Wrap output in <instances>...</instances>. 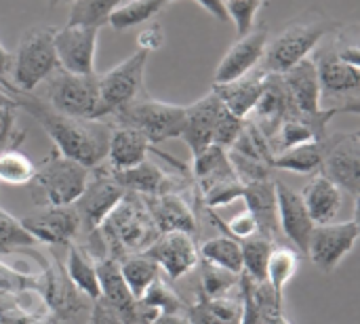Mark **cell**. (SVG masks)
<instances>
[{
	"instance_id": "8992f818",
	"label": "cell",
	"mask_w": 360,
	"mask_h": 324,
	"mask_svg": "<svg viewBox=\"0 0 360 324\" xmlns=\"http://www.w3.org/2000/svg\"><path fill=\"white\" fill-rule=\"evenodd\" d=\"M55 30L53 25H36L27 30L17 51L13 53V86L23 93H34L57 67V53H55Z\"/></svg>"
},
{
	"instance_id": "ee69618b",
	"label": "cell",
	"mask_w": 360,
	"mask_h": 324,
	"mask_svg": "<svg viewBox=\"0 0 360 324\" xmlns=\"http://www.w3.org/2000/svg\"><path fill=\"white\" fill-rule=\"evenodd\" d=\"M243 181L238 177H230V179H224L211 188H207L202 194V200L207 205V209H221V207H228L232 205L234 200H240L243 198Z\"/></svg>"
},
{
	"instance_id": "8fae6325",
	"label": "cell",
	"mask_w": 360,
	"mask_h": 324,
	"mask_svg": "<svg viewBox=\"0 0 360 324\" xmlns=\"http://www.w3.org/2000/svg\"><path fill=\"white\" fill-rule=\"evenodd\" d=\"M360 228L356 217L344 223H325L314 226L310 242H308V257L321 272H333L338 266L352 253L359 240Z\"/></svg>"
},
{
	"instance_id": "7a4b0ae2",
	"label": "cell",
	"mask_w": 360,
	"mask_h": 324,
	"mask_svg": "<svg viewBox=\"0 0 360 324\" xmlns=\"http://www.w3.org/2000/svg\"><path fill=\"white\" fill-rule=\"evenodd\" d=\"M97 234L108 255L114 259H122L143 253L158 238L160 232L150 215L143 196L124 192L122 200L99 226Z\"/></svg>"
},
{
	"instance_id": "11a10c76",
	"label": "cell",
	"mask_w": 360,
	"mask_h": 324,
	"mask_svg": "<svg viewBox=\"0 0 360 324\" xmlns=\"http://www.w3.org/2000/svg\"><path fill=\"white\" fill-rule=\"evenodd\" d=\"M57 320L53 318V316H46V318H40V320H32V323H25V324H55Z\"/></svg>"
},
{
	"instance_id": "cb8c5ba5",
	"label": "cell",
	"mask_w": 360,
	"mask_h": 324,
	"mask_svg": "<svg viewBox=\"0 0 360 324\" xmlns=\"http://www.w3.org/2000/svg\"><path fill=\"white\" fill-rule=\"evenodd\" d=\"M150 152H158V150L139 131L129 127H112L103 164L108 171L114 173L127 171L148 160Z\"/></svg>"
},
{
	"instance_id": "681fc988",
	"label": "cell",
	"mask_w": 360,
	"mask_h": 324,
	"mask_svg": "<svg viewBox=\"0 0 360 324\" xmlns=\"http://www.w3.org/2000/svg\"><path fill=\"white\" fill-rule=\"evenodd\" d=\"M86 324H124V320L105 302L97 299L91 306V314H89Z\"/></svg>"
},
{
	"instance_id": "e0dca14e",
	"label": "cell",
	"mask_w": 360,
	"mask_h": 324,
	"mask_svg": "<svg viewBox=\"0 0 360 324\" xmlns=\"http://www.w3.org/2000/svg\"><path fill=\"white\" fill-rule=\"evenodd\" d=\"M276 188V209H278V230L293 242V249L300 255L308 253V242L314 230V221L310 219L300 192H293L287 183L278 181Z\"/></svg>"
},
{
	"instance_id": "484cf974",
	"label": "cell",
	"mask_w": 360,
	"mask_h": 324,
	"mask_svg": "<svg viewBox=\"0 0 360 324\" xmlns=\"http://www.w3.org/2000/svg\"><path fill=\"white\" fill-rule=\"evenodd\" d=\"M266 76L268 74L257 65L249 74L240 76L238 80H232L228 84H213L211 91L219 97V101L224 103V108L228 112H232L234 116L247 120L249 114L253 112L259 95H262Z\"/></svg>"
},
{
	"instance_id": "7c38bea8",
	"label": "cell",
	"mask_w": 360,
	"mask_h": 324,
	"mask_svg": "<svg viewBox=\"0 0 360 324\" xmlns=\"http://www.w3.org/2000/svg\"><path fill=\"white\" fill-rule=\"evenodd\" d=\"M156 266L169 276V280H179L190 274L198 261V247L196 238L184 232H167L158 234V238L143 251Z\"/></svg>"
},
{
	"instance_id": "ffe728a7",
	"label": "cell",
	"mask_w": 360,
	"mask_h": 324,
	"mask_svg": "<svg viewBox=\"0 0 360 324\" xmlns=\"http://www.w3.org/2000/svg\"><path fill=\"white\" fill-rule=\"evenodd\" d=\"M95 270L99 278L101 302H105L124 320V324H139V302L131 295L120 274L118 259L110 255L95 259Z\"/></svg>"
},
{
	"instance_id": "f907efd6",
	"label": "cell",
	"mask_w": 360,
	"mask_h": 324,
	"mask_svg": "<svg viewBox=\"0 0 360 324\" xmlns=\"http://www.w3.org/2000/svg\"><path fill=\"white\" fill-rule=\"evenodd\" d=\"M160 44H162V27L160 25H154L139 36V48H143L148 53L152 48H158Z\"/></svg>"
},
{
	"instance_id": "4dcf8cb0",
	"label": "cell",
	"mask_w": 360,
	"mask_h": 324,
	"mask_svg": "<svg viewBox=\"0 0 360 324\" xmlns=\"http://www.w3.org/2000/svg\"><path fill=\"white\" fill-rule=\"evenodd\" d=\"M65 274L72 280V285L78 289V293L91 302L101 299L99 291V278L95 270V259L86 253L80 245L68 247V261H65Z\"/></svg>"
},
{
	"instance_id": "3957f363",
	"label": "cell",
	"mask_w": 360,
	"mask_h": 324,
	"mask_svg": "<svg viewBox=\"0 0 360 324\" xmlns=\"http://www.w3.org/2000/svg\"><path fill=\"white\" fill-rule=\"evenodd\" d=\"M338 23L327 17H306L287 25L272 42L266 44L259 67L266 74H285L300 61L308 59L321 44V40L335 30Z\"/></svg>"
},
{
	"instance_id": "f1b7e54d",
	"label": "cell",
	"mask_w": 360,
	"mask_h": 324,
	"mask_svg": "<svg viewBox=\"0 0 360 324\" xmlns=\"http://www.w3.org/2000/svg\"><path fill=\"white\" fill-rule=\"evenodd\" d=\"M190 173L200 192H205L207 188L224 181V179L236 177V173L230 164V158H228V150H224L219 145H209L202 152L194 154Z\"/></svg>"
},
{
	"instance_id": "1f68e13d",
	"label": "cell",
	"mask_w": 360,
	"mask_h": 324,
	"mask_svg": "<svg viewBox=\"0 0 360 324\" xmlns=\"http://www.w3.org/2000/svg\"><path fill=\"white\" fill-rule=\"evenodd\" d=\"M190 324H240L243 318V297H219L205 299L198 297L194 306L188 310Z\"/></svg>"
},
{
	"instance_id": "74e56055",
	"label": "cell",
	"mask_w": 360,
	"mask_h": 324,
	"mask_svg": "<svg viewBox=\"0 0 360 324\" xmlns=\"http://www.w3.org/2000/svg\"><path fill=\"white\" fill-rule=\"evenodd\" d=\"M274 242L264 238V236H253L240 242L243 251V274L253 280V283H264L266 280V270H268V259L272 255Z\"/></svg>"
},
{
	"instance_id": "5b68a950",
	"label": "cell",
	"mask_w": 360,
	"mask_h": 324,
	"mask_svg": "<svg viewBox=\"0 0 360 324\" xmlns=\"http://www.w3.org/2000/svg\"><path fill=\"white\" fill-rule=\"evenodd\" d=\"M186 105L158 101L152 97H137L105 122L110 127H129L139 131L152 145L169 139H177L184 129Z\"/></svg>"
},
{
	"instance_id": "5bb4252c",
	"label": "cell",
	"mask_w": 360,
	"mask_h": 324,
	"mask_svg": "<svg viewBox=\"0 0 360 324\" xmlns=\"http://www.w3.org/2000/svg\"><path fill=\"white\" fill-rule=\"evenodd\" d=\"M23 228L34 236L38 245L70 247L80 234V219L74 207H42L38 213L21 219Z\"/></svg>"
},
{
	"instance_id": "836d02e7",
	"label": "cell",
	"mask_w": 360,
	"mask_h": 324,
	"mask_svg": "<svg viewBox=\"0 0 360 324\" xmlns=\"http://www.w3.org/2000/svg\"><path fill=\"white\" fill-rule=\"evenodd\" d=\"M302 264V255L293 247H274L272 255L268 259V270H266V283L270 289L276 293L278 299H283L287 285L293 280Z\"/></svg>"
},
{
	"instance_id": "f35d334b",
	"label": "cell",
	"mask_w": 360,
	"mask_h": 324,
	"mask_svg": "<svg viewBox=\"0 0 360 324\" xmlns=\"http://www.w3.org/2000/svg\"><path fill=\"white\" fill-rule=\"evenodd\" d=\"M36 247L38 242L23 228L21 219L0 209V253H23Z\"/></svg>"
},
{
	"instance_id": "ac0fdd59",
	"label": "cell",
	"mask_w": 360,
	"mask_h": 324,
	"mask_svg": "<svg viewBox=\"0 0 360 324\" xmlns=\"http://www.w3.org/2000/svg\"><path fill=\"white\" fill-rule=\"evenodd\" d=\"M291 114H293L291 99L287 95V89L283 84L281 74H268L264 89H262V95H259V99H257V103H255V108L247 120L253 122L272 145V139H274L278 127Z\"/></svg>"
},
{
	"instance_id": "e575fe53",
	"label": "cell",
	"mask_w": 360,
	"mask_h": 324,
	"mask_svg": "<svg viewBox=\"0 0 360 324\" xmlns=\"http://www.w3.org/2000/svg\"><path fill=\"white\" fill-rule=\"evenodd\" d=\"M198 255L217 268H224L232 274H243V251H240V242L230 238V236H217V238H209L200 245Z\"/></svg>"
},
{
	"instance_id": "603a6c76",
	"label": "cell",
	"mask_w": 360,
	"mask_h": 324,
	"mask_svg": "<svg viewBox=\"0 0 360 324\" xmlns=\"http://www.w3.org/2000/svg\"><path fill=\"white\" fill-rule=\"evenodd\" d=\"M281 78H283V84L291 99L293 114L314 116V114L323 112V105H321L323 93H321V84H319V76H316L312 57L300 61L295 67L281 74Z\"/></svg>"
},
{
	"instance_id": "4fadbf2b",
	"label": "cell",
	"mask_w": 360,
	"mask_h": 324,
	"mask_svg": "<svg viewBox=\"0 0 360 324\" xmlns=\"http://www.w3.org/2000/svg\"><path fill=\"white\" fill-rule=\"evenodd\" d=\"M99 30L63 25L55 30V53L61 70L72 74H95V51Z\"/></svg>"
},
{
	"instance_id": "4316f807",
	"label": "cell",
	"mask_w": 360,
	"mask_h": 324,
	"mask_svg": "<svg viewBox=\"0 0 360 324\" xmlns=\"http://www.w3.org/2000/svg\"><path fill=\"white\" fill-rule=\"evenodd\" d=\"M300 196L314 226L333 223L344 205V192L321 173L312 175V179L304 186Z\"/></svg>"
},
{
	"instance_id": "83f0119b",
	"label": "cell",
	"mask_w": 360,
	"mask_h": 324,
	"mask_svg": "<svg viewBox=\"0 0 360 324\" xmlns=\"http://www.w3.org/2000/svg\"><path fill=\"white\" fill-rule=\"evenodd\" d=\"M274 183H276V179H266V181H257V183H247L243 190V200L247 205V211L253 215V219L257 223L259 236H264L272 242L281 234Z\"/></svg>"
},
{
	"instance_id": "6f0895ef",
	"label": "cell",
	"mask_w": 360,
	"mask_h": 324,
	"mask_svg": "<svg viewBox=\"0 0 360 324\" xmlns=\"http://www.w3.org/2000/svg\"><path fill=\"white\" fill-rule=\"evenodd\" d=\"M167 2H171V0H167Z\"/></svg>"
},
{
	"instance_id": "d6a6232c",
	"label": "cell",
	"mask_w": 360,
	"mask_h": 324,
	"mask_svg": "<svg viewBox=\"0 0 360 324\" xmlns=\"http://www.w3.org/2000/svg\"><path fill=\"white\" fill-rule=\"evenodd\" d=\"M120 266V274L131 291V295L139 302L143 297V293L148 291V287L160 278V268L156 266V261H152L146 253H137V255H129L118 259Z\"/></svg>"
},
{
	"instance_id": "b9f144b4",
	"label": "cell",
	"mask_w": 360,
	"mask_h": 324,
	"mask_svg": "<svg viewBox=\"0 0 360 324\" xmlns=\"http://www.w3.org/2000/svg\"><path fill=\"white\" fill-rule=\"evenodd\" d=\"M36 164L19 150L0 152V183L6 186H27L34 177Z\"/></svg>"
},
{
	"instance_id": "7402d4cb",
	"label": "cell",
	"mask_w": 360,
	"mask_h": 324,
	"mask_svg": "<svg viewBox=\"0 0 360 324\" xmlns=\"http://www.w3.org/2000/svg\"><path fill=\"white\" fill-rule=\"evenodd\" d=\"M150 215L158 228L160 234L167 232H184L196 238L198 234V223L192 205L184 198L181 192H167L158 196H148L143 198Z\"/></svg>"
},
{
	"instance_id": "d6986e66",
	"label": "cell",
	"mask_w": 360,
	"mask_h": 324,
	"mask_svg": "<svg viewBox=\"0 0 360 324\" xmlns=\"http://www.w3.org/2000/svg\"><path fill=\"white\" fill-rule=\"evenodd\" d=\"M321 93L329 97H359L360 89V67L346 63L333 48V42H329L323 51H316L312 57Z\"/></svg>"
},
{
	"instance_id": "6da1fadb",
	"label": "cell",
	"mask_w": 360,
	"mask_h": 324,
	"mask_svg": "<svg viewBox=\"0 0 360 324\" xmlns=\"http://www.w3.org/2000/svg\"><path fill=\"white\" fill-rule=\"evenodd\" d=\"M2 91L17 103L19 110L27 112L42 127L59 154L86 167L89 171L103 164L112 131L105 120H82L61 114L44 103L38 95L23 93L11 82H6Z\"/></svg>"
},
{
	"instance_id": "7bdbcfd3",
	"label": "cell",
	"mask_w": 360,
	"mask_h": 324,
	"mask_svg": "<svg viewBox=\"0 0 360 324\" xmlns=\"http://www.w3.org/2000/svg\"><path fill=\"white\" fill-rule=\"evenodd\" d=\"M17 103L6 95L0 99V152L11 150L25 139V133L17 129Z\"/></svg>"
},
{
	"instance_id": "44dd1931",
	"label": "cell",
	"mask_w": 360,
	"mask_h": 324,
	"mask_svg": "<svg viewBox=\"0 0 360 324\" xmlns=\"http://www.w3.org/2000/svg\"><path fill=\"white\" fill-rule=\"evenodd\" d=\"M221 110H224V103L213 91L200 97L198 101L186 105V118H184V129H181L179 139L186 141L192 156L213 145V131H215Z\"/></svg>"
},
{
	"instance_id": "f5cc1de1",
	"label": "cell",
	"mask_w": 360,
	"mask_h": 324,
	"mask_svg": "<svg viewBox=\"0 0 360 324\" xmlns=\"http://www.w3.org/2000/svg\"><path fill=\"white\" fill-rule=\"evenodd\" d=\"M11 67H13V53H8L0 42V89L8 82L6 76L11 74Z\"/></svg>"
},
{
	"instance_id": "f546056e",
	"label": "cell",
	"mask_w": 360,
	"mask_h": 324,
	"mask_svg": "<svg viewBox=\"0 0 360 324\" xmlns=\"http://www.w3.org/2000/svg\"><path fill=\"white\" fill-rule=\"evenodd\" d=\"M327 152V139L323 141H308L295 148H289L285 152L274 154L272 169L278 171H291L300 175H319L323 167V158Z\"/></svg>"
},
{
	"instance_id": "d4e9b609",
	"label": "cell",
	"mask_w": 360,
	"mask_h": 324,
	"mask_svg": "<svg viewBox=\"0 0 360 324\" xmlns=\"http://www.w3.org/2000/svg\"><path fill=\"white\" fill-rule=\"evenodd\" d=\"M110 173L124 192H133L143 198L167 194V192H181V186H179L181 181L177 179V175L165 173L158 164L150 160H143L141 164L127 169V171H118V173L110 171Z\"/></svg>"
},
{
	"instance_id": "9f6ffc18",
	"label": "cell",
	"mask_w": 360,
	"mask_h": 324,
	"mask_svg": "<svg viewBox=\"0 0 360 324\" xmlns=\"http://www.w3.org/2000/svg\"><path fill=\"white\" fill-rule=\"evenodd\" d=\"M74 0H49L51 6H59V4H72Z\"/></svg>"
},
{
	"instance_id": "bcb514c9",
	"label": "cell",
	"mask_w": 360,
	"mask_h": 324,
	"mask_svg": "<svg viewBox=\"0 0 360 324\" xmlns=\"http://www.w3.org/2000/svg\"><path fill=\"white\" fill-rule=\"evenodd\" d=\"M0 291L21 293V291H42V274L19 272L4 261H0Z\"/></svg>"
},
{
	"instance_id": "60d3db41",
	"label": "cell",
	"mask_w": 360,
	"mask_h": 324,
	"mask_svg": "<svg viewBox=\"0 0 360 324\" xmlns=\"http://www.w3.org/2000/svg\"><path fill=\"white\" fill-rule=\"evenodd\" d=\"M139 304L154 314H184L186 310V304L181 302V297L162 278H156L148 287Z\"/></svg>"
},
{
	"instance_id": "277c9868",
	"label": "cell",
	"mask_w": 360,
	"mask_h": 324,
	"mask_svg": "<svg viewBox=\"0 0 360 324\" xmlns=\"http://www.w3.org/2000/svg\"><path fill=\"white\" fill-rule=\"evenodd\" d=\"M91 171L55 148L53 152L36 167L32 181L27 183L32 200L42 207H70L82 194Z\"/></svg>"
},
{
	"instance_id": "816d5d0a",
	"label": "cell",
	"mask_w": 360,
	"mask_h": 324,
	"mask_svg": "<svg viewBox=\"0 0 360 324\" xmlns=\"http://www.w3.org/2000/svg\"><path fill=\"white\" fill-rule=\"evenodd\" d=\"M194 2H198V4H200L209 15H213L215 19H219V21H224V23L230 21L228 11H226V2H224V0H194Z\"/></svg>"
},
{
	"instance_id": "9a60e30c",
	"label": "cell",
	"mask_w": 360,
	"mask_h": 324,
	"mask_svg": "<svg viewBox=\"0 0 360 324\" xmlns=\"http://www.w3.org/2000/svg\"><path fill=\"white\" fill-rule=\"evenodd\" d=\"M268 44V27L259 25L253 27L249 34L240 36L230 51L221 57L215 76H213V84H228L232 80H238L240 76L249 74L251 70H255L262 63L264 51Z\"/></svg>"
},
{
	"instance_id": "7dc6e473",
	"label": "cell",
	"mask_w": 360,
	"mask_h": 324,
	"mask_svg": "<svg viewBox=\"0 0 360 324\" xmlns=\"http://www.w3.org/2000/svg\"><path fill=\"white\" fill-rule=\"evenodd\" d=\"M243 127H245V120L238 118V116H234L232 112H228L224 108L221 114H219V118H217L215 131H213V145H219L224 150H230L236 143Z\"/></svg>"
},
{
	"instance_id": "d590c367",
	"label": "cell",
	"mask_w": 360,
	"mask_h": 324,
	"mask_svg": "<svg viewBox=\"0 0 360 324\" xmlns=\"http://www.w3.org/2000/svg\"><path fill=\"white\" fill-rule=\"evenodd\" d=\"M120 2L122 0H74L70 4V17L65 25L101 30L110 21V15L120 6Z\"/></svg>"
},
{
	"instance_id": "ba28073f",
	"label": "cell",
	"mask_w": 360,
	"mask_h": 324,
	"mask_svg": "<svg viewBox=\"0 0 360 324\" xmlns=\"http://www.w3.org/2000/svg\"><path fill=\"white\" fill-rule=\"evenodd\" d=\"M148 51L137 48L131 57H127L116 67L99 74V108L97 120H108L112 114L141 97L143 91V74L148 63Z\"/></svg>"
},
{
	"instance_id": "c3c4849f",
	"label": "cell",
	"mask_w": 360,
	"mask_h": 324,
	"mask_svg": "<svg viewBox=\"0 0 360 324\" xmlns=\"http://www.w3.org/2000/svg\"><path fill=\"white\" fill-rule=\"evenodd\" d=\"M240 297H243V318L240 324H264L262 323V316H259V310L251 297V280L243 274L240 276Z\"/></svg>"
},
{
	"instance_id": "8d00e7d4",
	"label": "cell",
	"mask_w": 360,
	"mask_h": 324,
	"mask_svg": "<svg viewBox=\"0 0 360 324\" xmlns=\"http://www.w3.org/2000/svg\"><path fill=\"white\" fill-rule=\"evenodd\" d=\"M167 6V0H122L120 6L110 15V25L118 32L141 25L158 15Z\"/></svg>"
},
{
	"instance_id": "2e32d148",
	"label": "cell",
	"mask_w": 360,
	"mask_h": 324,
	"mask_svg": "<svg viewBox=\"0 0 360 324\" xmlns=\"http://www.w3.org/2000/svg\"><path fill=\"white\" fill-rule=\"evenodd\" d=\"M44 261L42 270V297L53 314L55 320H68L86 310L84 297L78 293V289L72 285V280L65 274V268L55 261L51 255L49 259L40 257Z\"/></svg>"
},
{
	"instance_id": "db71d44e",
	"label": "cell",
	"mask_w": 360,
	"mask_h": 324,
	"mask_svg": "<svg viewBox=\"0 0 360 324\" xmlns=\"http://www.w3.org/2000/svg\"><path fill=\"white\" fill-rule=\"evenodd\" d=\"M148 324H190L186 314H158L152 323Z\"/></svg>"
},
{
	"instance_id": "f6af8a7d",
	"label": "cell",
	"mask_w": 360,
	"mask_h": 324,
	"mask_svg": "<svg viewBox=\"0 0 360 324\" xmlns=\"http://www.w3.org/2000/svg\"><path fill=\"white\" fill-rule=\"evenodd\" d=\"M209 217L213 219L215 226H219V228L224 230V236H230V238H234V240H238V242H243V240L253 238V236L259 234V232H257V223H255V219H253V215H251L249 211L236 213L232 219L224 221V219H219V217L215 215V211L211 209V211H209Z\"/></svg>"
},
{
	"instance_id": "30bf717a",
	"label": "cell",
	"mask_w": 360,
	"mask_h": 324,
	"mask_svg": "<svg viewBox=\"0 0 360 324\" xmlns=\"http://www.w3.org/2000/svg\"><path fill=\"white\" fill-rule=\"evenodd\" d=\"M321 175L333 181L342 192L354 200L360 194V135L344 133L327 137V152L323 158Z\"/></svg>"
},
{
	"instance_id": "ab89813d",
	"label": "cell",
	"mask_w": 360,
	"mask_h": 324,
	"mask_svg": "<svg viewBox=\"0 0 360 324\" xmlns=\"http://www.w3.org/2000/svg\"><path fill=\"white\" fill-rule=\"evenodd\" d=\"M240 276L232 274V272H228L224 268H217V266H211V264L202 261V268H200V297H205V299L228 297L232 293V289L240 285Z\"/></svg>"
},
{
	"instance_id": "9c48e42d",
	"label": "cell",
	"mask_w": 360,
	"mask_h": 324,
	"mask_svg": "<svg viewBox=\"0 0 360 324\" xmlns=\"http://www.w3.org/2000/svg\"><path fill=\"white\" fill-rule=\"evenodd\" d=\"M122 196H124V190L112 177L105 164H99L97 169H93L82 194L72 205L80 219V228H84L86 234H95L99 226L103 223V219L122 200Z\"/></svg>"
},
{
	"instance_id": "52a82bcc",
	"label": "cell",
	"mask_w": 360,
	"mask_h": 324,
	"mask_svg": "<svg viewBox=\"0 0 360 324\" xmlns=\"http://www.w3.org/2000/svg\"><path fill=\"white\" fill-rule=\"evenodd\" d=\"M38 95L53 110L82 118L97 120L99 108V74H72L57 67L42 84Z\"/></svg>"
}]
</instances>
